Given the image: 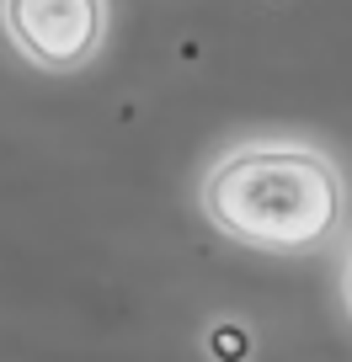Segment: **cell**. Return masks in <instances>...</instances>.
Here are the masks:
<instances>
[{
  "mask_svg": "<svg viewBox=\"0 0 352 362\" xmlns=\"http://www.w3.org/2000/svg\"><path fill=\"white\" fill-rule=\"evenodd\" d=\"M198 208L246 250L305 256L336 235L347 187L331 155L310 144H240L208 165Z\"/></svg>",
  "mask_w": 352,
  "mask_h": 362,
  "instance_id": "1",
  "label": "cell"
},
{
  "mask_svg": "<svg viewBox=\"0 0 352 362\" xmlns=\"http://www.w3.org/2000/svg\"><path fill=\"white\" fill-rule=\"evenodd\" d=\"M0 27L27 64L75 75L107 43V0H0Z\"/></svg>",
  "mask_w": 352,
  "mask_h": 362,
  "instance_id": "2",
  "label": "cell"
},
{
  "mask_svg": "<svg viewBox=\"0 0 352 362\" xmlns=\"http://www.w3.org/2000/svg\"><path fill=\"white\" fill-rule=\"evenodd\" d=\"M208 351H214L219 362H246L251 357V330L235 325V320H225V325L208 330Z\"/></svg>",
  "mask_w": 352,
  "mask_h": 362,
  "instance_id": "3",
  "label": "cell"
},
{
  "mask_svg": "<svg viewBox=\"0 0 352 362\" xmlns=\"http://www.w3.org/2000/svg\"><path fill=\"white\" fill-rule=\"evenodd\" d=\"M341 293H347V315H352V261H347V277H341Z\"/></svg>",
  "mask_w": 352,
  "mask_h": 362,
  "instance_id": "4",
  "label": "cell"
}]
</instances>
